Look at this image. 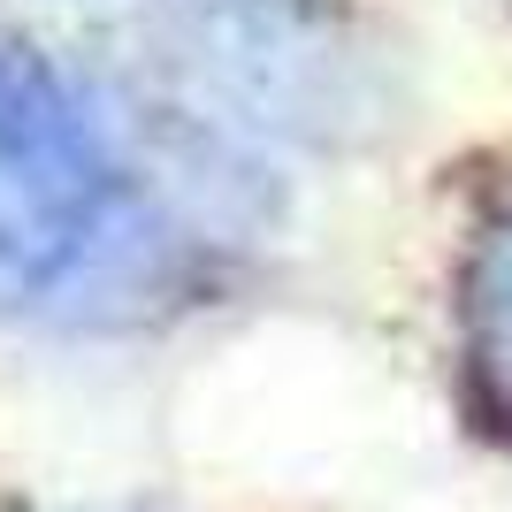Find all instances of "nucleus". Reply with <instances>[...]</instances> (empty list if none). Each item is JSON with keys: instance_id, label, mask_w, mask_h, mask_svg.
<instances>
[{"instance_id": "obj_2", "label": "nucleus", "mask_w": 512, "mask_h": 512, "mask_svg": "<svg viewBox=\"0 0 512 512\" xmlns=\"http://www.w3.org/2000/svg\"><path fill=\"white\" fill-rule=\"evenodd\" d=\"M467 375L474 398L497 428H512V207H497V222L474 237L467 260Z\"/></svg>"}, {"instance_id": "obj_1", "label": "nucleus", "mask_w": 512, "mask_h": 512, "mask_svg": "<svg viewBox=\"0 0 512 512\" xmlns=\"http://www.w3.org/2000/svg\"><path fill=\"white\" fill-rule=\"evenodd\" d=\"M115 169L62 77L0 39V306L46 299L92 253Z\"/></svg>"}]
</instances>
